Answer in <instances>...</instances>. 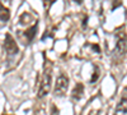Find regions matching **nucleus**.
Returning <instances> with one entry per match:
<instances>
[{
	"instance_id": "1",
	"label": "nucleus",
	"mask_w": 127,
	"mask_h": 115,
	"mask_svg": "<svg viewBox=\"0 0 127 115\" xmlns=\"http://www.w3.org/2000/svg\"><path fill=\"white\" fill-rule=\"evenodd\" d=\"M51 83H52V67L46 64L43 74L41 78V83H39V88H38V97H45L47 96L50 91H51Z\"/></svg>"
},
{
	"instance_id": "2",
	"label": "nucleus",
	"mask_w": 127,
	"mask_h": 115,
	"mask_svg": "<svg viewBox=\"0 0 127 115\" xmlns=\"http://www.w3.org/2000/svg\"><path fill=\"white\" fill-rule=\"evenodd\" d=\"M116 40H117V42H116V47L113 50V54L116 56L122 58L127 53V35L123 29L122 31L120 29L116 32Z\"/></svg>"
},
{
	"instance_id": "3",
	"label": "nucleus",
	"mask_w": 127,
	"mask_h": 115,
	"mask_svg": "<svg viewBox=\"0 0 127 115\" xmlns=\"http://www.w3.org/2000/svg\"><path fill=\"white\" fill-rule=\"evenodd\" d=\"M69 88V78L65 73H60L56 78V83H55V90L54 93L56 97H64L67 92Z\"/></svg>"
},
{
	"instance_id": "4",
	"label": "nucleus",
	"mask_w": 127,
	"mask_h": 115,
	"mask_svg": "<svg viewBox=\"0 0 127 115\" xmlns=\"http://www.w3.org/2000/svg\"><path fill=\"white\" fill-rule=\"evenodd\" d=\"M4 49L6 50L8 55H17L19 53V47L15 42V40L13 38V36L10 33L5 35V40H4Z\"/></svg>"
},
{
	"instance_id": "5",
	"label": "nucleus",
	"mask_w": 127,
	"mask_h": 115,
	"mask_svg": "<svg viewBox=\"0 0 127 115\" xmlns=\"http://www.w3.org/2000/svg\"><path fill=\"white\" fill-rule=\"evenodd\" d=\"M114 115H127V88H125L122 92L121 99L117 104V108H116Z\"/></svg>"
},
{
	"instance_id": "6",
	"label": "nucleus",
	"mask_w": 127,
	"mask_h": 115,
	"mask_svg": "<svg viewBox=\"0 0 127 115\" xmlns=\"http://www.w3.org/2000/svg\"><path fill=\"white\" fill-rule=\"evenodd\" d=\"M37 28H38V23L36 22L32 27H29L28 29H26L24 32H23V36H24L26 40H27V44L32 42V41H33V38L36 37V35H37Z\"/></svg>"
},
{
	"instance_id": "7",
	"label": "nucleus",
	"mask_w": 127,
	"mask_h": 115,
	"mask_svg": "<svg viewBox=\"0 0 127 115\" xmlns=\"http://www.w3.org/2000/svg\"><path fill=\"white\" fill-rule=\"evenodd\" d=\"M83 93H84V85L80 82H78L75 87L72 88V92H71V99L72 100H80L83 97Z\"/></svg>"
},
{
	"instance_id": "8",
	"label": "nucleus",
	"mask_w": 127,
	"mask_h": 115,
	"mask_svg": "<svg viewBox=\"0 0 127 115\" xmlns=\"http://www.w3.org/2000/svg\"><path fill=\"white\" fill-rule=\"evenodd\" d=\"M10 19V12L6 6H4V4L0 3V20L1 22H8Z\"/></svg>"
},
{
	"instance_id": "9",
	"label": "nucleus",
	"mask_w": 127,
	"mask_h": 115,
	"mask_svg": "<svg viewBox=\"0 0 127 115\" xmlns=\"http://www.w3.org/2000/svg\"><path fill=\"white\" fill-rule=\"evenodd\" d=\"M98 77H99V69H98L97 65H94V74H93V77L90 79V83H94L95 81L98 79Z\"/></svg>"
}]
</instances>
